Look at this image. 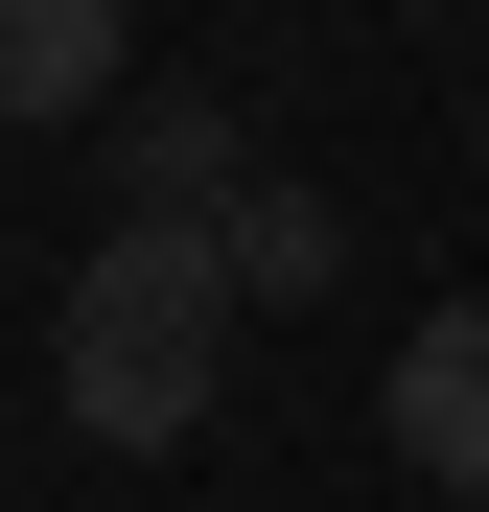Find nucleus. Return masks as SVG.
<instances>
[{"label":"nucleus","mask_w":489,"mask_h":512,"mask_svg":"<svg viewBox=\"0 0 489 512\" xmlns=\"http://www.w3.org/2000/svg\"><path fill=\"white\" fill-rule=\"evenodd\" d=\"M233 210H117L94 256H70V303H47V396H70V443H187L210 373H233Z\"/></svg>","instance_id":"1"},{"label":"nucleus","mask_w":489,"mask_h":512,"mask_svg":"<svg viewBox=\"0 0 489 512\" xmlns=\"http://www.w3.org/2000/svg\"><path fill=\"white\" fill-rule=\"evenodd\" d=\"M373 443L420 466V489H466V512H489V303L396 326V373H373Z\"/></svg>","instance_id":"2"},{"label":"nucleus","mask_w":489,"mask_h":512,"mask_svg":"<svg viewBox=\"0 0 489 512\" xmlns=\"http://www.w3.org/2000/svg\"><path fill=\"white\" fill-rule=\"evenodd\" d=\"M94 94H117V0H0V117L70 140Z\"/></svg>","instance_id":"3"},{"label":"nucleus","mask_w":489,"mask_h":512,"mask_svg":"<svg viewBox=\"0 0 489 512\" xmlns=\"http://www.w3.org/2000/svg\"><path fill=\"white\" fill-rule=\"evenodd\" d=\"M117 187H140V210H233V117H210V94H140V117H117Z\"/></svg>","instance_id":"4"},{"label":"nucleus","mask_w":489,"mask_h":512,"mask_svg":"<svg viewBox=\"0 0 489 512\" xmlns=\"http://www.w3.org/2000/svg\"><path fill=\"white\" fill-rule=\"evenodd\" d=\"M326 256H350V233H326V187H233V280H257V303H303Z\"/></svg>","instance_id":"5"}]
</instances>
